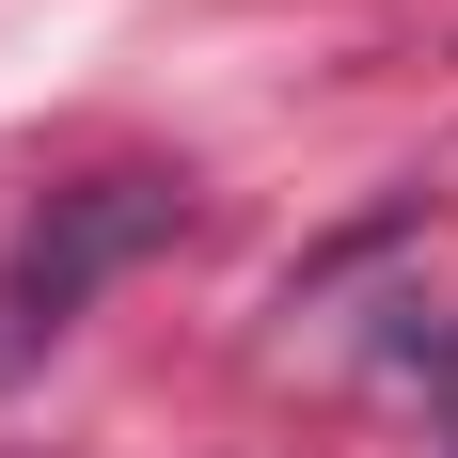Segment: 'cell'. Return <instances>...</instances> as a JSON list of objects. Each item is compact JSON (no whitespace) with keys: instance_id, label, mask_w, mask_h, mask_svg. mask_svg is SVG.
<instances>
[{"instance_id":"1","label":"cell","mask_w":458,"mask_h":458,"mask_svg":"<svg viewBox=\"0 0 458 458\" xmlns=\"http://www.w3.org/2000/svg\"><path fill=\"white\" fill-rule=\"evenodd\" d=\"M174 222H190V190H174V174H80V190H47L32 237L0 253V379L32 364L47 332H80V301H95L111 269H142Z\"/></svg>"}]
</instances>
